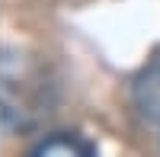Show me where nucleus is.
Returning <instances> with one entry per match:
<instances>
[{
    "mask_svg": "<svg viewBox=\"0 0 160 157\" xmlns=\"http://www.w3.org/2000/svg\"><path fill=\"white\" fill-rule=\"evenodd\" d=\"M26 157H96V148L74 132H55L35 141Z\"/></svg>",
    "mask_w": 160,
    "mask_h": 157,
    "instance_id": "nucleus-2",
    "label": "nucleus"
},
{
    "mask_svg": "<svg viewBox=\"0 0 160 157\" xmlns=\"http://www.w3.org/2000/svg\"><path fill=\"white\" fill-rule=\"evenodd\" d=\"M135 106L144 115V122H151L160 132V61L148 64L138 80H135Z\"/></svg>",
    "mask_w": 160,
    "mask_h": 157,
    "instance_id": "nucleus-1",
    "label": "nucleus"
}]
</instances>
